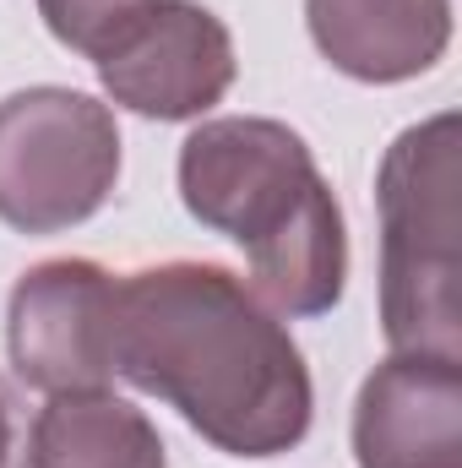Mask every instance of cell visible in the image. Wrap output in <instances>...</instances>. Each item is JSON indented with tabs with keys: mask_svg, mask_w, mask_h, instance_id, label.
Masks as SVG:
<instances>
[{
	"mask_svg": "<svg viewBox=\"0 0 462 468\" xmlns=\"http://www.w3.org/2000/svg\"><path fill=\"white\" fill-rule=\"evenodd\" d=\"M115 376L163 398L229 458H278L310 436V365L278 311L218 261H158L115 289Z\"/></svg>",
	"mask_w": 462,
	"mask_h": 468,
	"instance_id": "obj_1",
	"label": "cell"
},
{
	"mask_svg": "<svg viewBox=\"0 0 462 468\" xmlns=\"http://www.w3.org/2000/svg\"><path fill=\"white\" fill-rule=\"evenodd\" d=\"M180 202L250 261V289L278 316H327L348 289L343 207L310 142L267 115L202 120L180 142Z\"/></svg>",
	"mask_w": 462,
	"mask_h": 468,
	"instance_id": "obj_2",
	"label": "cell"
},
{
	"mask_svg": "<svg viewBox=\"0 0 462 468\" xmlns=\"http://www.w3.org/2000/svg\"><path fill=\"white\" fill-rule=\"evenodd\" d=\"M381 213V333L392 354L462 359L457 115L408 125L375 169Z\"/></svg>",
	"mask_w": 462,
	"mask_h": 468,
	"instance_id": "obj_3",
	"label": "cell"
},
{
	"mask_svg": "<svg viewBox=\"0 0 462 468\" xmlns=\"http://www.w3.org/2000/svg\"><path fill=\"white\" fill-rule=\"evenodd\" d=\"M120 180L115 110L77 88H22L0 99V224L60 234L88 224Z\"/></svg>",
	"mask_w": 462,
	"mask_h": 468,
	"instance_id": "obj_4",
	"label": "cell"
},
{
	"mask_svg": "<svg viewBox=\"0 0 462 468\" xmlns=\"http://www.w3.org/2000/svg\"><path fill=\"white\" fill-rule=\"evenodd\" d=\"M104 93L142 120H202L234 88V38L196 0H136L88 49Z\"/></svg>",
	"mask_w": 462,
	"mask_h": 468,
	"instance_id": "obj_5",
	"label": "cell"
},
{
	"mask_svg": "<svg viewBox=\"0 0 462 468\" xmlns=\"http://www.w3.org/2000/svg\"><path fill=\"white\" fill-rule=\"evenodd\" d=\"M115 272L88 256H55L16 278L5 349L38 392H93L115 376Z\"/></svg>",
	"mask_w": 462,
	"mask_h": 468,
	"instance_id": "obj_6",
	"label": "cell"
},
{
	"mask_svg": "<svg viewBox=\"0 0 462 468\" xmlns=\"http://www.w3.org/2000/svg\"><path fill=\"white\" fill-rule=\"evenodd\" d=\"M359 468H462V359L386 354L353 398Z\"/></svg>",
	"mask_w": 462,
	"mask_h": 468,
	"instance_id": "obj_7",
	"label": "cell"
},
{
	"mask_svg": "<svg viewBox=\"0 0 462 468\" xmlns=\"http://www.w3.org/2000/svg\"><path fill=\"white\" fill-rule=\"evenodd\" d=\"M305 27L343 77L392 88L436 71L452 44V0H305Z\"/></svg>",
	"mask_w": 462,
	"mask_h": 468,
	"instance_id": "obj_8",
	"label": "cell"
},
{
	"mask_svg": "<svg viewBox=\"0 0 462 468\" xmlns=\"http://www.w3.org/2000/svg\"><path fill=\"white\" fill-rule=\"evenodd\" d=\"M33 468H169L158 425L115 392H55L33 420Z\"/></svg>",
	"mask_w": 462,
	"mask_h": 468,
	"instance_id": "obj_9",
	"label": "cell"
},
{
	"mask_svg": "<svg viewBox=\"0 0 462 468\" xmlns=\"http://www.w3.org/2000/svg\"><path fill=\"white\" fill-rule=\"evenodd\" d=\"M131 5H136V0H38V16H44V27H49L66 49L88 55Z\"/></svg>",
	"mask_w": 462,
	"mask_h": 468,
	"instance_id": "obj_10",
	"label": "cell"
},
{
	"mask_svg": "<svg viewBox=\"0 0 462 468\" xmlns=\"http://www.w3.org/2000/svg\"><path fill=\"white\" fill-rule=\"evenodd\" d=\"M0 468H33V420L16 381L0 376Z\"/></svg>",
	"mask_w": 462,
	"mask_h": 468,
	"instance_id": "obj_11",
	"label": "cell"
}]
</instances>
